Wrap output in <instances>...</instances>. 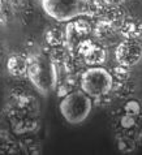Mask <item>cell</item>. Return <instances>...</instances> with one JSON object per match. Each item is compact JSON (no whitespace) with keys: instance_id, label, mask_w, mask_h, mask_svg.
Wrapping results in <instances>:
<instances>
[{"instance_id":"11","label":"cell","mask_w":142,"mask_h":155,"mask_svg":"<svg viewBox=\"0 0 142 155\" xmlns=\"http://www.w3.org/2000/svg\"><path fill=\"white\" fill-rule=\"evenodd\" d=\"M112 90L115 91L116 97L125 101L128 98H132L137 94V90H138V85H137L136 81L133 80H127V81H123V82H116L114 84V87Z\"/></svg>"},{"instance_id":"22","label":"cell","mask_w":142,"mask_h":155,"mask_svg":"<svg viewBox=\"0 0 142 155\" xmlns=\"http://www.w3.org/2000/svg\"><path fill=\"white\" fill-rule=\"evenodd\" d=\"M138 140H140V142L142 143V130H140V132H138Z\"/></svg>"},{"instance_id":"4","label":"cell","mask_w":142,"mask_h":155,"mask_svg":"<svg viewBox=\"0 0 142 155\" xmlns=\"http://www.w3.org/2000/svg\"><path fill=\"white\" fill-rule=\"evenodd\" d=\"M81 90L88 94L90 98H97L103 94H108L112 91L114 78L111 72L101 65L89 67L80 76Z\"/></svg>"},{"instance_id":"17","label":"cell","mask_w":142,"mask_h":155,"mask_svg":"<svg viewBox=\"0 0 142 155\" xmlns=\"http://www.w3.org/2000/svg\"><path fill=\"white\" fill-rule=\"evenodd\" d=\"M111 76H112V78H114V84L123 82V81H127V80L130 78V69H129L128 67H124V65L117 64L116 67L112 68Z\"/></svg>"},{"instance_id":"10","label":"cell","mask_w":142,"mask_h":155,"mask_svg":"<svg viewBox=\"0 0 142 155\" xmlns=\"http://www.w3.org/2000/svg\"><path fill=\"white\" fill-rule=\"evenodd\" d=\"M13 130L17 134H24V133H30L38 129V120L37 116H21L15 120H12Z\"/></svg>"},{"instance_id":"1","label":"cell","mask_w":142,"mask_h":155,"mask_svg":"<svg viewBox=\"0 0 142 155\" xmlns=\"http://www.w3.org/2000/svg\"><path fill=\"white\" fill-rule=\"evenodd\" d=\"M26 76L38 93L47 97L56 89L59 78V68L42 52L30 54L28 56Z\"/></svg>"},{"instance_id":"13","label":"cell","mask_w":142,"mask_h":155,"mask_svg":"<svg viewBox=\"0 0 142 155\" xmlns=\"http://www.w3.org/2000/svg\"><path fill=\"white\" fill-rule=\"evenodd\" d=\"M117 125L120 128V130H121L120 133L129 134V132H134L137 125H138V116H132V115L123 114L117 120Z\"/></svg>"},{"instance_id":"16","label":"cell","mask_w":142,"mask_h":155,"mask_svg":"<svg viewBox=\"0 0 142 155\" xmlns=\"http://www.w3.org/2000/svg\"><path fill=\"white\" fill-rule=\"evenodd\" d=\"M68 54H69V50L65 46H58V47H52L50 51V55L48 58L51 59V61H52L56 67H61L64 60L67 59Z\"/></svg>"},{"instance_id":"15","label":"cell","mask_w":142,"mask_h":155,"mask_svg":"<svg viewBox=\"0 0 142 155\" xmlns=\"http://www.w3.org/2000/svg\"><path fill=\"white\" fill-rule=\"evenodd\" d=\"M123 114L140 116L142 114V102L134 97L125 99V102L123 104Z\"/></svg>"},{"instance_id":"6","label":"cell","mask_w":142,"mask_h":155,"mask_svg":"<svg viewBox=\"0 0 142 155\" xmlns=\"http://www.w3.org/2000/svg\"><path fill=\"white\" fill-rule=\"evenodd\" d=\"M94 37L97 38V41L99 42L102 46H114L116 43L120 42V33L116 25H114L111 21L106 20L104 17H102L97 21L95 26L93 29Z\"/></svg>"},{"instance_id":"12","label":"cell","mask_w":142,"mask_h":155,"mask_svg":"<svg viewBox=\"0 0 142 155\" xmlns=\"http://www.w3.org/2000/svg\"><path fill=\"white\" fill-rule=\"evenodd\" d=\"M45 39L50 47L65 46V33L60 28L51 26L45 31Z\"/></svg>"},{"instance_id":"8","label":"cell","mask_w":142,"mask_h":155,"mask_svg":"<svg viewBox=\"0 0 142 155\" xmlns=\"http://www.w3.org/2000/svg\"><path fill=\"white\" fill-rule=\"evenodd\" d=\"M7 71L13 77L26 76L28 71V56L21 54H15L7 60Z\"/></svg>"},{"instance_id":"14","label":"cell","mask_w":142,"mask_h":155,"mask_svg":"<svg viewBox=\"0 0 142 155\" xmlns=\"http://www.w3.org/2000/svg\"><path fill=\"white\" fill-rule=\"evenodd\" d=\"M116 145H117L119 151H121L124 154L133 153L136 150L134 137H132L129 134H124V133H120V134L116 137Z\"/></svg>"},{"instance_id":"23","label":"cell","mask_w":142,"mask_h":155,"mask_svg":"<svg viewBox=\"0 0 142 155\" xmlns=\"http://www.w3.org/2000/svg\"><path fill=\"white\" fill-rule=\"evenodd\" d=\"M3 5V0H0V7H2Z\"/></svg>"},{"instance_id":"2","label":"cell","mask_w":142,"mask_h":155,"mask_svg":"<svg viewBox=\"0 0 142 155\" xmlns=\"http://www.w3.org/2000/svg\"><path fill=\"white\" fill-rule=\"evenodd\" d=\"M59 110L65 121L77 125L89 117L93 110V99L82 90H73L63 97Z\"/></svg>"},{"instance_id":"9","label":"cell","mask_w":142,"mask_h":155,"mask_svg":"<svg viewBox=\"0 0 142 155\" xmlns=\"http://www.w3.org/2000/svg\"><path fill=\"white\" fill-rule=\"evenodd\" d=\"M82 60L86 65H89V67H98V65L104 64L107 60V51L104 48V46L94 43L89 48L88 52L82 56Z\"/></svg>"},{"instance_id":"20","label":"cell","mask_w":142,"mask_h":155,"mask_svg":"<svg viewBox=\"0 0 142 155\" xmlns=\"http://www.w3.org/2000/svg\"><path fill=\"white\" fill-rule=\"evenodd\" d=\"M104 3L106 7H117V5H121L124 0H102Z\"/></svg>"},{"instance_id":"19","label":"cell","mask_w":142,"mask_h":155,"mask_svg":"<svg viewBox=\"0 0 142 155\" xmlns=\"http://www.w3.org/2000/svg\"><path fill=\"white\" fill-rule=\"evenodd\" d=\"M95 101L93 102V104L95 103L98 107H108L112 104V98L110 97V93L108 94H103V95H99L97 98H94Z\"/></svg>"},{"instance_id":"5","label":"cell","mask_w":142,"mask_h":155,"mask_svg":"<svg viewBox=\"0 0 142 155\" xmlns=\"http://www.w3.org/2000/svg\"><path fill=\"white\" fill-rule=\"evenodd\" d=\"M117 64L128 68L137 65L142 60V45L136 39H125L119 42L115 50Z\"/></svg>"},{"instance_id":"21","label":"cell","mask_w":142,"mask_h":155,"mask_svg":"<svg viewBox=\"0 0 142 155\" xmlns=\"http://www.w3.org/2000/svg\"><path fill=\"white\" fill-rule=\"evenodd\" d=\"M7 24V15L4 13V11L0 7V26H4Z\"/></svg>"},{"instance_id":"3","label":"cell","mask_w":142,"mask_h":155,"mask_svg":"<svg viewBox=\"0 0 142 155\" xmlns=\"http://www.w3.org/2000/svg\"><path fill=\"white\" fill-rule=\"evenodd\" d=\"M41 4L46 15L59 22H68L81 16L90 17L86 0H41Z\"/></svg>"},{"instance_id":"18","label":"cell","mask_w":142,"mask_h":155,"mask_svg":"<svg viewBox=\"0 0 142 155\" xmlns=\"http://www.w3.org/2000/svg\"><path fill=\"white\" fill-rule=\"evenodd\" d=\"M3 151H15V145L11 143V141L7 138V136H4L3 133H0V153Z\"/></svg>"},{"instance_id":"7","label":"cell","mask_w":142,"mask_h":155,"mask_svg":"<svg viewBox=\"0 0 142 155\" xmlns=\"http://www.w3.org/2000/svg\"><path fill=\"white\" fill-rule=\"evenodd\" d=\"M119 33L125 39H142V18L127 15L119 24Z\"/></svg>"}]
</instances>
